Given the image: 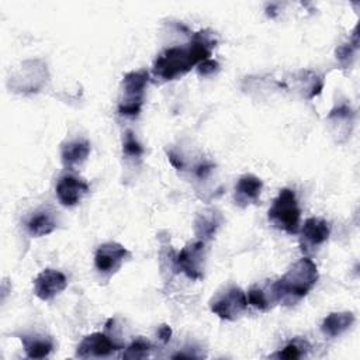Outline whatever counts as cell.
Returning <instances> with one entry per match:
<instances>
[{"label":"cell","instance_id":"cell-17","mask_svg":"<svg viewBox=\"0 0 360 360\" xmlns=\"http://www.w3.org/2000/svg\"><path fill=\"white\" fill-rule=\"evenodd\" d=\"M21 342H22L25 354L30 359H44L53 349L52 340L46 336H39V335L21 336Z\"/></svg>","mask_w":360,"mask_h":360},{"label":"cell","instance_id":"cell-3","mask_svg":"<svg viewBox=\"0 0 360 360\" xmlns=\"http://www.w3.org/2000/svg\"><path fill=\"white\" fill-rule=\"evenodd\" d=\"M301 210L295 193L290 188L280 190L269 210V221L277 228L290 235H295L300 231Z\"/></svg>","mask_w":360,"mask_h":360},{"label":"cell","instance_id":"cell-25","mask_svg":"<svg viewBox=\"0 0 360 360\" xmlns=\"http://www.w3.org/2000/svg\"><path fill=\"white\" fill-rule=\"evenodd\" d=\"M212 165L211 163H201L198 167H197V170H195V173H197V176L200 177V179H202V177H207V174L212 170Z\"/></svg>","mask_w":360,"mask_h":360},{"label":"cell","instance_id":"cell-14","mask_svg":"<svg viewBox=\"0 0 360 360\" xmlns=\"http://www.w3.org/2000/svg\"><path fill=\"white\" fill-rule=\"evenodd\" d=\"M222 224V215L217 210H204L201 211L194 222V231L200 240L207 242L210 240L218 228Z\"/></svg>","mask_w":360,"mask_h":360},{"label":"cell","instance_id":"cell-6","mask_svg":"<svg viewBox=\"0 0 360 360\" xmlns=\"http://www.w3.org/2000/svg\"><path fill=\"white\" fill-rule=\"evenodd\" d=\"M205 259V242L195 240L187 243L174 257V266L191 280L202 277Z\"/></svg>","mask_w":360,"mask_h":360},{"label":"cell","instance_id":"cell-12","mask_svg":"<svg viewBox=\"0 0 360 360\" xmlns=\"http://www.w3.org/2000/svg\"><path fill=\"white\" fill-rule=\"evenodd\" d=\"M263 188L262 180L255 174H243L235 186V201L239 207H248L259 201Z\"/></svg>","mask_w":360,"mask_h":360},{"label":"cell","instance_id":"cell-18","mask_svg":"<svg viewBox=\"0 0 360 360\" xmlns=\"http://www.w3.org/2000/svg\"><path fill=\"white\" fill-rule=\"evenodd\" d=\"M248 304H250L252 307L260 309V311H267L271 304H274L273 295L271 292H269V295L266 294V291L260 287H252L248 292Z\"/></svg>","mask_w":360,"mask_h":360},{"label":"cell","instance_id":"cell-20","mask_svg":"<svg viewBox=\"0 0 360 360\" xmlns=\"http://www.w3.org/2000/svg\"><path fill=\"white\" fill-rule=\"evenodd\" d=\"M150 352V343L142 338H138L125 349V352L122 353V359H145L149 357Z\"/></svg>","mask_w":360,"mask_h":360},{"label":"cell","instance_id":"cell-10","mask_svg":"<svg viewBox=\"0 0 360 360\" xmlns=\"http://www.w3.org/2000/svg\"><path fill=\"white\" fill-rule=\"evenodd\" d=\"M66 285L68 280L62 271L45 269L34 280V294L42 301H49L62 292Z\"/></svg>","mask_w":360,"mask_h":360},{"label":"cell","instance_id":"cell-22","mask_svg":"<svg viewBox=\"0 0 360 360\" xmlns=\"http://www.w3.org/2000/svg\"><path fill=\"white\" fill-rule=\"evenodd\" d=\"M122 152L125 156L131 159H139L143 155V148L132 134V131H127L124 135V142H122Z\"/></svg>","mask_w":360,"mask_h":360},{"label":"cell","instance_id":"cell-16","mask_svg":"<svg viewBox=\"0 0 360 360\" xmlns=\"http://www.w3.org/2000/svg\"><path fill=\"white\" fill-rule=\"evenodd\" d=\"M356 318L353 315V312L350 311H343V312H332L329 314L322 325H321V330L323 335L329 336V338H336L340 336L342 333H345L347 329H350V326L354 323Z\"/></svg>","mask_w":360,"mask_h":360},{"label":"cell","instance_id":"cell-11","mask_svg":"<svg viewBox=\"0 0 360 360\" xmlns=\"http://www.w3.org/2000/svg\"><path fill=\"white\" fill-rule=\"evenodd\" d=\"M89 184L76 176L68 174L59 179L56 184V197L65 207H73L89 193Z\"/></svg>","mask_w":360,"mask_h":360},{"label":"cell","instance_id":"cell-23","mask_svg":"<svg viewBox=\"0 0 360 360\" xmlns=\"http://www.w3.org/2000/svg\"><path fill=\"white\" fill-rule=\"evenodd\" d=\"M218 70H219V63L210 58L202 60L201 63H198V73L202 76H211Z\"/></svg>","mask_w":360,"mask_h":360},{"label":"cell","instance_id":"cell-15","mask_svg":"<svg viewBox=\"0 0 360 360\" xmlns=\"http://www.w3.org/2000/svg\"><path fill=\"white\" fill-rule=\"evenodd\" d=\"M90 153V143L86 139H73L66 142L60 150V159L66 169L82 165Z\"/></svg>","mask_w":360,"mask_h":360},{"label":"cell","instance_id":"cell-26","mask_svg":"<svg viewBox=\"0 0 360 360\" xmlns=\"http://www.w3.org/2000/svg\"><path fill=\"white\" fill-rule=\"evenodd\" d=\"M169 160H170V163L176 167V169H181L183 167V163L180 162V159H177V156L174 155V153H169Z\"/></svg>","mask_w":360,"mask_h":360},{"label":"cell","instance_id":"cell-24","mask_svg":"<svg viewBox=\"0 0 360 360\" xmlns=\"http://www.w3.org/2000/svg\"><path fill=\"white\" fill-rule=\"evenodd\" d=\"M158 336H159V339H160L163 343H167V342L170 340V336H172V329H170V326L162 325V326L158 329Z\"/></svg>","mask_w":360,"mask_h":360},{"label":"cell","instance_id":"cell-13","mask_svg":"<svg viewBox=\"0 0 360 360\" xmlns=\"http://www.w3.org/2000/svg\"><path fill=\"white\" fill-rule=\"evenodd\" d=\"M58 226V219H56V214L49 210V208H41L38 211H35L27 221V232L34 236V238H39V236H45L49 235L51 232H53Z\"/></svg>","mask_w":360,"mask_h":360},{"label":"cell","instance_id":"cell-5","mask_svg":"<svg viewBox=\"0 0 360 360\" xmlns=\"http://www.w3.org/2000/svg\"><path fill=\"white\" fill-rule=\"evenodd\" d=\"M248 308L245 292L236 285H226L210 301V309L221 319L236 321Z\"/></svg>","mask_w":360,"mask_h":360},{"label":"cell","instance_id":"cell-7","mask_svg":"<svg viewBox=\"0 0 360 360\" xmlns=\"http://www.w3.org/2000/svg\"><path fill=\"white\" fill-rule=\"evenodd\" d=\"M129 252L117 242H107L97 248L94 255V266L101 276L110 277L120 270Z\"/></svg>","mask_w":360,"mask_h":360},{"label":"cell","instance_id":"cell-1","mask_svg":"<svg viewBox=\"0 0 360 360\" xmlns=\"http://www.w3.org/2000/svg\"><path fill=\"white\" fill-rule=\"evenodd\" d=\"M215 41L208 31L197 32L191 42L172 46L162 52L153 63V75L162 80H174L186 75L193 66L208 59Z\"/></svg>","mask_w":360,"mask_h":360},{"label":"cell","instance_id":"cell-4","mask_svg":"<svg viewBox=\"0 0 360 360\" xmlns=\"http://www.w3.org/2000/svg\"><path fill=\"white\" fill-rule=\"evenodd\" d=\"M148 82L149 73L146 70H132L124 76L118 103V112L121 115L136 117L141 112Z\"/></svg>","mask_w":360,"mask_h":360},{"label":"cell","instance_id":"cell-21","mask_svg":"<svg viewBox=\"0 0 360 360\" xmlns=\"http://www.w3.org/2000/svg\"><path fill=\"white\" fill-rule=\"evenodd\" d=\"M357 48H359V39H357V34L354 31L353 34V41L349 42V44H345V45H340L338 49H336V59L339 60V63L343 66V68H347L352 65V60L354 59V55L357 52Z\"/></svg>","mask_w":360,"mask_h":360},{"label":"cell","instance_id":"cell-19","mask_svg":"<svg viewBox=\"0 0 360 360\" xmlns=\"http://www.w3.org/2000/svg\"><path fill=\"white\" fill-rule=\"evenodd\" d=\"M309 349V345L305 340H291L287 346L283 347V350H280L278 353H276L273 357H278V359H300L302 356L307 354Z\"/></svg>","mask_w":360,"mask_h":360},{"label":"cell","instance_id":"cell-8","mask_svg":"<svg viewBox=\"0 0 360 360\" xmlns=\"http://www.w3.org/2000/svg\"><path fill=\"white\" fill-rule=\"evenodd\" d=\"M120 349H122V346L115 343L110 336L101 332H94L82 339L77 346L76 356L80 359L107 357Z\"/></svg>","mask_w":360,"mask_h":360},{"label":"cell","instance_id":"cell-2","mask_svg":"<svg viewBox=\"0 0 360 360\" xmlns=\"http://www.w3.org/2000/svg\"><path fill=\"white\" fill-rule=\"evenodd\" d=\"M318 277L316 264L308 257L300 259L281 278L271 284L270 292L274 302H281L284 305L297 304L314 288Z\"/></svg>","mask_w":360,"mask_h":360},{"label":"cell","instance_id":"cell-9","mask_svg":"<svg viewBox=\"0 0 360 360\" xmlns=\"http://www.w3.org/2000/svg\"><path fill=\"white\" fill-rule=\"evenodd\" d=\"M298 232L301 249L304 252H314L328 240L330 235V226L323 218L311 217L305 219L302 228Z\"/></svg>","mask_w":360,"mask_h":360}]
</instances>
